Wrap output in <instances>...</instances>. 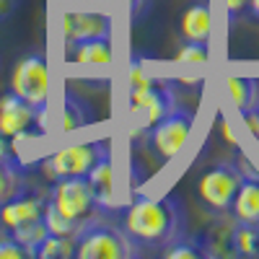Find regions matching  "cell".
<instances>
[{"label":"cell","instance_id":"obj_19","mask_svg":"<svg viewBox=\"0 0 259 259\" xmlns=\"http://www.w3.org/2000/svg\"><path fill=\"white\" fill-rule=\"evenodd\" d=\"M34 256H39V259H70V256H75V239L50 233L47 239L34 249Z\"/></svg>","mask_w":259,"mask_h":259},{"label":"cell","instance_id":"obj_4","mask_svg":"<svg viewBox=\"0 0 259 259\" xmlns=\"http://www.w3.org/2000/svg\"><path fill=\"white\" fill-rule=\"evenodd\" d=\"M104 153H106V145L101 143H73L45 156L39 168L50 182L68 179V177H89V171L96 166V161Z\"/></svg>","mask_w":259,"mask_h":259},{"label":"cell","instance_id":"obj_23","mask_svg":"<svg viewBox=\"0 0 259 259\" xmlns=\"http://www.w3.org/2000/svg\"><path fill=\"white\" fill-rule=\"evenodd\" d=\"M13 239L21 244V246H26L29 251H31V256H34V249L41 244L50 236V231H47V223L45 221H36V223H29V226H24V228H16V231H8Z\"/></svg>","mask_w":259,"mask_h":259},{"label":"cell","instance_id":"obj_3","mask_svg":"<svg viewBox=\"0 0 259 259\" xmlns=\"http://www.w3.org/2000/svg\"><path fill=\"white\" fill-rule=\"evenodd\" d=\"M140 251V246L130 239L127 231L106 226V223H91L78 239H75V256L78 259H130Z\"/></svg>","mask_w":259,"mask_h":259},{"label":"cell","instance_id":"obj_16","mask_svg":"<svg viewBox=\"0 0 259 259\" xmlns=\"http://www.w3.org/2000/svg\"><path fill=\"white\" fill-rule=\"evenodd\" d=\"M226 91L233 106L239 109V114L249 109H259V80L244 78V75H231L226 80Z\"/></svg>","mask_w":259,"mask_h":259},{"label":"cell","instance_id":"obj_34","mask_svg":"<svg viewBox=\"0 0 259 259\" xmlns=\"http://www.w3.org/2000/svg\"><path fill=\"white\" fill-rule=\"evenodd\" d=\"M256 145H259V140H256Z\"/></svg>","mask_w":259,"mask_h":259},{"label":"cell","instance_id":"obj_14","mask_svg":"<svg viewBox=\"0 0 259 259\" xmlns=\"http://www.w3.org/2000/svg\"><path fill=\"white\" fill-rule=\"evenodd\" d=\"M68 62L70 65H109L112 62V36H94L83 41H68Z\"/></svg>","mask_w":259,"mask_h":259},{"label":"cell","instance_id":"obj_9","mask_svg":"<svg viewBox=\"0 0 259 259\" xmlns=\"http://www.w3.org/2000/svg\"><path fill=\"white\" fill-rule=\"evenodd\" d=\"M41 119H45V109H36L34 104L24 101L13 91L0 96V133L8 140L21 143L26 138H34Z\"/></svg>","mask_w":259,"mask_h":259},{"label":"cell","instance_id":"obj_10","mask_svg":"<svg viewBox=\"0 0 259 259\" xmlns=\"http://www.w3.org/2000/svg\"><path fill=\"white\" fill-rule=\"evenodd\" d=\"M45 210H47V197L41 192H21L6 205H0V226L3 231H16L24 228L29 223L45 221Z\"/></svg>","mask_w":259,"mask_h":259},{"label":"cell","instance_id":"obj_30","mask_svg":"<svg viewBox=\"0 0 259 259\" xmlns=\"http://www.w3.org/2000/svg\"><path fill=\"white\" fill-rule=\"evenodd\" d=\"M16 6H18V0H0V21H6L8 16H13Z\"/></svg>","mask_w":259,"mask_h":259},{"label":"cell","instance_id":"obj_21","mask_svg":"<svg viewBox=\"0 0 259 259\" xmlns=\"http://www.w3.org/2000/svg\"><path fill=\"white\" fill-rule=\"evenodd\" d=\"M163 256L166 259H200V256H207V249L197 239H174L163 249Z\"/></svg>","mask_w":259,"mask_h":259},{"label":"cell","instance_id":"obj_7","mask_svg":"<svg viewBox=\"0 0 259 259\" xmlns=\"http://www.w3.org/2000/svg\"><path fill=\"white\" fill-rule=\"evenodd\" d=\"M244 182V171L233 163H215L212 168H207L197 182V194L205 207H210L212 212H231V205L236 200Z\"/></svg>","mask_w":259,"mask_h":259},{"label":"cell","instance_id":"obj_12","mask_svg":"<svg viewBox=\"0 0 259 259\" xmlns=\"http://www.w3.org/2000/svg\"><path fill=\"white\" fill-rule=\"evenodd\" d=\"M89 182L94 187V194L99 200L101 212H114L119 210V200H117V184H114V163H112V153H106L96 161V166L89 171Z\"/></svg>","mask_w":259,"mask_h":259},{"label":"cell","instance_id":"obj_27","mask_svg":"<svg viewBox=\"0 0 259 259\" xmlns=\"http://www.w3.org/2000/svg\"><path fill=\"white\" fill-rule=\"evenodd\" d=\"M241 122H244V127L249 130V135H251L254 140H259V109L241 112Z\"/></svg>","mask_w":259,"mask_h":259},{"label":"cell","instance_id":"obj_20","mask_svg":"<svg viewBox=\"0 0 259 259\" xmlns=\"http://www.w3.org/2000/svg\"><path fill=\"white\" fill-rule=\"evenodd\" d=\"M233 254L259 256V228L236 223V228H233Z\"/></svg>","mask_w":259,"mask_h":259},{"label":"cell","instance_id":"obj_1","mask_svg":"<svg viewBox=\"0 0 259 259\" xmlns=\"http://www.w3.org/2000/svg\"><path fill=\"white\" fill-rule=\"evenodd\" d=\"M122 228L138 246L171 244L182 233V207L171 197L140 194L127 205Z\"/></svg>","mask_w":259,"mask_h":259},{"label":"cell","instance_id":"obj_29","mask_svg":"<svg viewBox=\"0 0 259 259\" xmlns=\"http://www.w3.org/2000/svg\"><path fill=\"white\" fill-rule=\"evenodd\" d=\"M13 153H16L13 140H8L3 133H0V161H16V158H13ZM16 163H18V161H16Z\"/></svg>","mask_w":259,"mask_h":259},{"label":"cell","instance_id":"obj_25","mask_svg":"<svg viewBox=\"0 0 259 259\" xmlns=\"http://www.w3.org/2000/svg\"><path fill=\"white\" fill-rule=\"evenodd\" d=\"M0 259H31V251L21 246L8 231H0Z\"/></svg>","mask_w":259,"mask_h":259},{"label":"cell","instance_id":"obj_22","mask_svg":"<svg viewBox=\"0 0 259 259\" xmlns=\"http://www.w3.org/2000/svg\"><path fill=\"white\" fill-rule=\"evenodd\" d=\"M45 223H47V231H50V233H55V236H68V239H78V236L85 231V228H80L78 223L68 221L65 215H60V212L50 205V200H47V210H45Z\"/></svg>","mask_w":259,"mask_h":259},{"label":"cell","instance_id":"obj_18","mask_svg":"<svg viewBox=\"0 0 259 259\" xmlns=\"http://www.w3.org/2000/svg\"><path fill=\"white\" fill-rule=\"evenodd\" d=\"M91 122V109L85 106L80 99L75 96H65L62 104V133H75V130H83Z\"/></svg>","mask_w":259,"mask_h":259},{"label":"cell","instance_id":"obj_2","mask_svg":"<svg viewBox=\"0 0 259 259\" xmlns=\"http://www.w3.org/2000/svg\"><path fill=\"white\" fill-rule=\"evenodd\" d=\"M50 205L65 215L68 221L78 223L80 228H89L91 223L99 221V200L94 194V187L89 177H68V179H57L47 194Z\"/></svg>","mask_w":259,"mask_h":259},{"label":"cell","instance_id":"obj_5","mask_svg":"<svg viewBox=\"0 0 259 259\" xmlns=\"http://www.w3.org/2000/svg\"><path fill=\"white\" fill-rule=\"evenodd\" d=\"M177 109L174 91L163 80H156L148 89L130 91V119L138 133H150L166 114Z\"/></svg>","mask_w":259,"mask_h":259},{"label":"cell","instance_id":"obj_17","mask_svg":"<svg viewBox=\"0 0 259 259\" xmlns=\"http://www.w3.org/2000/svg\"><path fill=\"white\" fill-rule=\"evenodd\" d=\"M26 189V177L16 161H0V205Z\"/></svg>","mask_w":259,"mask_h":259},{"label":"cell","instance_id":"obj_26","mask_svg":"<svg viewBox=\"0 0 259 259\" xmlns=\"http://www.w3.org/2000/svg\"><path fill=\"white\" fill-rule=\"evenodd\" d=\"M158 78L150 75L143 65H133L130 68V91H138V89H148V85H153Z\"/></svg>","mask_w":259,"mask_h":259},{"label":"cell","instance_id":"obj_32","mask_svg":"<svg viewBox=\"0 0 259 259\" xmlns=\"http://www.w3.org/2000/svg\"><path fill=\"white\" fill-rule=\"evenodd\" d=\"M249 13L254 18H259V0H249Z\"/></svg>","mask_w":259,"mask_h":259},{"label":"cell","instance_id":"obj_31","mask_svg":"<svg viewBox=\"0 0 259 259\" xmlns=\"http://www.w3.org/2000/svg\"><path fill=\"white\" fill-rule=\"evenodd\" d=\"M223 135H226V140L231 143V145H239V140H236V135H233V130H231V124L223 119Z\"/></svg>","mask_w":259,"mask_h":259},{"label":"cell","instance_id":"obj_15","mask_svg":"<svg viewBox=\"0 0 259 259\" xmlns=\"http://www.w3.org/2000/svg\"><path fill=\"white\" fill-rule=\"evenodd\" d=\"M179 31L184 36V41H202V45H210L212 36V8L207 0H200L184 11Z\"/></svg>","mask_w":259,"mask_h":259},{"label":"cell","instance_id":"obj_33","mask_svg":"<svg viewBox=\"0 0 259 259\" xmlns=\"http://www.w3.org/2000/svg\"><path fill=\"white\" fill-rule=\"evenodd\" d=\"M0 231H3V226H0Z\"/></svg>","mask_w":259,"mask_h":259},{"label":"cell","instance_id":"obj_13","mask_svg":"<svg viewBox=\"0 0 259 259\" xmlns=\"http://www.w3.org/2000/svg\"><path fill=\"white\" fill-rule=\"evenodd\" d=\"M231 218L236 223L259 228V174L244 177L239 192H236V200L231 205Z\"/></svg>","mask_w":259,"mask_h":259},{"label":"cell","instance_id":"obj_24","mask_svg":"<svg viewBox=\"0 0 259 259\" xmlns=\"http://www.w3.org/2000/svg\"><path fill=\"white\" fill-rule=\"evenodd\" d=\"M179 65H205L210 60V45L202 41H184V47L174 57Z\"/></svg>","mask_w":259,"mask_h":259},{"label":"cell","instance_id":"obj_8","mask_svg":"<svg viewBox=\"0 0 259 259\" xmlns=\"http://www.w3.org/2000/svg\"><path fill=\"white\" fill-rule=\"evenodd\" d=\"M192 130H194V117L184 109H174L148 133L150 148L156 150V156L161 161H174L187 148Z\"/></svg>","mask_w":259,"mask_h":259},{"label":"cell","instance_id":"obj_6","mask_svg":"<svg viewBox=\"0 0 259 259\" xmlns=\"http://www.w3.org/2000/svg\"><path fill=\"white\" fill-rule=\"evenodd\" d=\"M11 91L36 109H47L50 99V65L41 52H31L16 62L11 73Z\"/></svg>","mask_w":259,"mask_h":259},{"label":"cell","instance_id":"obj_11","mask_svg":"<svg viewBox=\"0 0 259 259\" xmlns=\"http://www.w3.org/2000/svg\"><path fill=\"white\" fill-rule=\"evenodd\" d=\"M62 29L68 41H83L94 36H112V21L99 11H68L62 18Z\"/></svg>","mask_w":259,"mask_h":259},{"label":"cell","instance_id":"obj_28","mask_svg":"<svg viewBox=\"0 0 259 259\" xmlns=\"http://www.w3.org/2000/svg\"><path fill=\"white\" fill-rule=\"evenodd\" d=\"M223 3H226V13L231 21L239 18L244 11H249V0H223Z\"/></svg>","mask_w":259,"mask_h":259}]
</instances>
